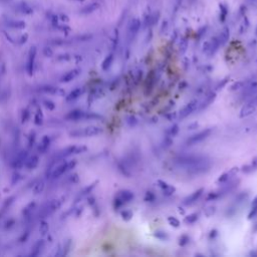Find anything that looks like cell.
<instances>
[{
	"instance_id": "cell-1",
	"label": "cell",
	"mask_w": 257,
	"mask_h": 257,
	"mask_svg": "<svg viewBox=\"0 0 257 257\" xmlns=\"http://www.w3.org/2000/svg\"><path fill=\"white\" fill-rule=\"evenodd\" d=\"M176 163L181 167H183L188 172L198 174L203 173L210 168L211 163L204 157L200 156H184L179 157L176 160Z\"/></svg>"
},
{
	"instance_id": "cell-2",
	"label": "cell",
	"mask_w": 257,
	"mask_h": 257,
	"mask_svg": "<svg viewBox=\"0 0 257 257\" xmlns=\"http://www.w3.org/2000/svg\"><path fill=\"white\" fill-rule=\"evenodd\" d=\"M134 193L130 190H123L120 191L118 194V196L115 199V208H120L123 205L128 203V202L132 201L134 199Z\"/></svg>"
},
{
	"instance_id": "cell-3",
	"label": "cell",
	"mask_w": 257,
	"mask_h": 257,
	"mask_svg": "<svg viewBox=\"0 0 257 257\" xmlns=\"http://www.w3.org/2000/svg\"><path fill=\"white\" fill-rule=\"evenodd\" d=\"M213 132V129H205L203 131L199 132L197 134H195V135L191 136L189 139L187 140L186 144L191 146V145H195V144H198L202 142V141H204L205 139H207V138L211 135Z\"/></svg>"
},
{
	"instance_id": "cell-4",
	"label": "cell",
	"mask_w": 257,
	"mask_h": 257,
	"mask_svg": "<svg viewBox=\"0 0 257 257\" xmlns=\"http://www.w3.org/2000/svg\"><path fill=\"white\" fill-rule=\"evenodd\" d=\"M198 100H194L190 102L188 104H186V107H184L182 108V111H180V118L181 119H184L188 117L189 115H191L195 110H197V107H198Z\"/></svg>"
},
{
	"instance_id": "cell-5",
	"label": "cell",
	"mask_w": 257,
	"mask_h": 257,
	"mask_svg": "<svg viewBox=\"0 0 257 257\" xmlns=\"http://www.w3.org/2000/svg\"><path fill=\"white\" fill-rule=\"evenodd\" d=\"M203 192H204L203 188H200V189H198L197 191L193 192V193H192L191 195H189V196H187L185 199H184L183 204L186 205V206H189V205H192V204L196 203V201L202 196Z\"/></svg>"
},
{
	"instance_id": "cell-6",
	"label": "cell",
	"mask_w": 257,
	"mask_h": 257,
	"mask_svg": "<svg viewBox=\"0 0 257 257\" xmlns=\"http://www.w3.org/2000/svg\"><path fill=\"white\" fill-rule=\"evenodd\" d=\"M157 184H158V186L162 189L163 193H164L166 196H171V195H173L174 193H175V191H176L175 187H173L172 185H169L168 183L164 182V181L158 180Z\"/></svg>"
},
{
	"instance_id": "cell-7",
	"label": "cell",
	"mask_w": 257,
	"mask_h": 257,
	"mask_svg": "<svg viewBox=\"0 0 257 257\" xmlns=\"http://www.w3.org/2000/svg\"><path fill=\"white\" fill-rule=\"evenodd\" d=\"M141 27V21L139 18H135L133 19L129 24V34L131 36H135L137 32L140 30Z\"/></svg>"
},
{
	"instance_id": "cell-8",
	"label": "cell",
	"mask_w": 257,
	"mask_h": 257,
	"mask_svg": "<svg viewBox=\"0 0 257 257\" xmlns=\"http://www.w3.org/2000/svg\"><path fill=\"white\" fill-rule=\"evenodd\" d=\"M255 108H256V107L251 104L250 103L245 104V106L242 108L241 111H240V118H246V117H248V115H252L253 113H254Z\"/></svg>"
},
{
	"instance_id": "cell-9",
	"label": "cell",
	"mask_w": 257,
	"mask_h": 257,
	"mask_svg": "<svg viewBox=\"0 0 257 257\" xmlns=\"http://www.w3.org/2000/svg\"><path fill=\"white\" fill-rule=\"evenodd\" d=\"M237 171H238V168H233V169H231L230 171H228V172H226V173L222 174V175L220 176L218 179H217V183H218V184H224V183H226L227 181L231 178V176H233L234 174L236 173Z\"/></svg>"
},
{
	"instance_id": "cell-10",
	"label": "cell",
	"mask_w": 257,
	"mask_h": 257,
	"mask_svg": "<svg viewBox=\"0 0 257 257\" xmlns=\"http://www.w3.org/2000/svg\"><path fill=\"white\" fill-rule=\"evenodd\" d=\"M229 35H230L229 28H228V27H224L223 30L221 31V33H220L218 37H217V39H218V41L220 43V45H224V44H225V43L228 41V39H229Z\"/></svg>"
},
{
	"instance_id": "cell-11",
	"label": "cell",
	"mask_w": 257,
	"mask_h": 257,
	"mask_svg": "<svg viewBox=\"0 0 257 257\" xmlns=\"http://www.w3.org/2000/svg\"><path fill=\"white\" fill-rule=\"evenodd\" d=\"M215 100V93H210L209 96H207L205 97V100H203V102H202L200 104H198V107H197V108L199 111H201V110H203V108H207L208 106L210 104H211L213 100Z\"/></svg>"
},
{
	"instance_id": "cell-12",
	"label": "cell",
	"mask_w": 257,
	"mask_h": 257,
	"mask_svg": "<svg viewBox=\"0 0 257 257\" xmlns=\"http://www.w3.org/2000/svg\"><path fill=\"white\" fill-rule=\"evenodd\" d=\"M256 170H257V157H255L254 159H253L250 164L243 166L241 169V171L243 173H251L253 171H256Z\"/></svg>"
},
{
	"instance_id": "cell-13",
	"label": "cell",
	"mask_w": 257,
	"mask_h": 257,
	"mask_svg": "<svg viewBox=\"0 0 257 257\" xmlns=\"http://www.w3.org/2000/svg\"><path fill=\"white\" fill-rule=\"evenodd\" d=\"M100 133H102V129L99 127H89V128H86L84 132L85 136H95L99 135Z\"/></svg>"
},
{
	"instance_id": "cell-14",
	"label": "cell",
	"mask_w": 257,
	"mask_h": 257,
	"mask_svg": "<svg viewBox=\"0 0 257 257\" xmlns=\"http://www.w3.org/2000/svg\"><path fill=\"white\" fill-rule=\"evenodd\" d=\"M255 217H257V196L254 198V200H253V202H252L251 210L248 214L249 219H253V218H255Z\"/></svg>"
},
{
	"instance_id": "cell-15",
	"label": "cell",
	"mask_w": 257,
	"mask_h": 257,
	"mask_svg": "<svg viewBox=\"0 0 257 257\" xmlns=\"http://www.w3.org/2000/svg\"><path fill=\"white\" fill-rule=\"evenodd\" d=\"M199 219V214L198 213H192V214L186 216L185 218H184V222L186 224H193L197 221Z\"/></svg>"
},
{
	"instance_id": "cell-16",
	"label": "cell",
	"mask_w": 257,
	"mask_h": 257,
	"mask_svg": "<svg viewBox=\"0 0 257 257\" xmlns=\"http://www.w3.org/2000/svg\"><path fill=\"white\" fill-rule=\"evenodd\" d=\"M154 236L157 237L158 239L160 240H167L168 239V235L166 232H163V231H156L154 233Z\"/></svg>"
},
{
	"instance_id": "cell-17",
	"label": "cell",
	"mask_w": 257,
	"mask_h": 257,
	"mask_svg": "<svg viewBox=\"0 0 257 257\" xmlns=\"http://www.w3.org/2000/svg\"><path fill=\"white\" fill-rule=\"evenodd\" d=\"M111 61H113V55L111 54H110L106 59H104V61L103 62V67H104V70H108V67H110L111 66Z\"/></svg>"
},
{
	"instance_id": "cell-18",
	"label": "cell",
	"mask_w": 257,
	"mask_h": 257,
	"mask_svg": "<svg viewBox=\"0 0 257 257\" xmlns=\"http://www.w3.org/2000/svg\"><path fill=\"white\" fill-rule=\"evenodd\" d=\"M168 222L170 223V225H172L174 227H179L180 226V221L176 217H168Z\"/></svg>"
},
{
	"instance_id": "cell-19",
	"label": "cell",
	"mask_w": 257,
	"mask_h": 257,
	"mask_svg": "<svg viewBox=\"0 0 257 257\" xmlns=\"http://www.w3.org/2000/svg\"><path fill=\"white\" fill-rule=\"evenodd\" d=\"M179 132V126L178 125H173L171 128L168 130V134L170 136H175L177 135V133Z\"/></svg>"
},
{
	"instance_id": "cell-20",
	"label": "cell",
	"mask_w": 257,
	"mask_h": 257,
	"mask_svg": "<svg viewBox=\"0 0 257 257\" xmlns=\"http://www.w3.org/2000/svg\"><path fill=\"white\" fill-rule=\"evenodd\" d=\"M244 85H245V82H243V81L235 82L234 85H231V90H237V89H244Z\"/></svg>"
},
{
	"instance_id": "cell-21",
	"label": "cell",
	"mask_w": 257,
	"mask_h": 257,
	"mask_svg": "<svg viewBox=\"0 0 257 257\" xmlns=\"http://www.w3.org/2000/svg\"><path fill=\"white\" fill-rule=\"evenodd\" d=\"M122 217L124 220H131V218L133 217V213L130 210H125V211L122 212Z\"/></svg>"
},
{
	"instance_id": "cell-22",
	"label": "cell",
	"mask_w": 257,
	"mask_h": 257,
	"mask_svg": "<svg viewBox=\"0 0 257 257\" xmlns=\"http://www.w3.org/2000/svg\"><path fill=\"white\" fill-rule=\"evenodd\" d=\"M189 240H190V238L187 236V235H182V236L180 237V239H179V244L181 246H185L186 244L189 243Z\"/></svg>"
},
{
	"instance_id": "cell-23",
	"label": "cell",
	"mask_w": 257,
	"mask_h": 257,
	"mask_svg": "<svg viewBox=\"0 0 257 257\" xmlns=\"http://www.w3.org/2000/svg\"><path fill=\"white\" fill-rule=\"evenodd\" d=\"M220 9L222 10V15L220 16V19H221V21H224L225 20V18H226V15H227V7L226 6H224L223 4H220Z\"/></svg>"
},
{
	"instance_id": "cell-24",
	"label": "cell",
	"mask_w": 257,
	"mask_h": 257,
	"mask_svg": "<svg viewBox=\"0 0 257 257\" xmlns=\"http://www.w3.org/2000/svg\"><path fill=\"white\" fill-rule=\"evenodd\" d=\"M154 200H155V195L152 193V192H147L146 196H145V201L152 202V201H154Z\"/></svg>"
},
{
	"instance_id": "cell-25",
	"label": "cell",
	"mask_w": 257,
	"mask_h": 257,
	"mask_svg": "<svg viewBox=\"0 0 257 257\" xmlns=\"http://www.w3.org/2000/svg\"><path fill=\"white\" fill-rule=\"evenodd\" d=\"M186 48H187V41L185 40V39H182V40H181V43H180V51L184 52L186 50Z\"/></svg>"
},
{
	"instance_id": "cell-26",
	"label": "cell",
	"mask_w": 257,
	"mask_h": 257,
	"mask_svg": "<svg viewBox=\"0 0 257 257\" xmlns=\"http://www.w3.org/2000/svg\"><path fill=\"white\" fill-rule=\"evenodd\" d=\"M215 211H216V208H215V207H209V208L206 209L205 214L207 215V216H211V215L214 214Z\"/></svg>"
},
{
	"instance_id": "cell-27",
	"label": "cell",
	"mask_w": 257,
	"mask_h": 257,
	"mask_svg": "<svg viewBox=\"0 0 257 257\" xmlns=\"http://www.w3.org/2000/svg\"><path fill=\"white\" fill-rule=\"evenodd\" d=\"M250 103L251 104H253V106H255V107H257V93H256V95H255V96L253 97V99L250 100Z\"/></svg>"
}]
</instances>
